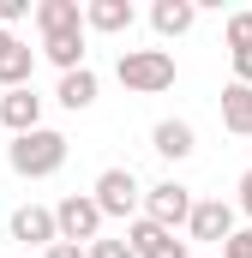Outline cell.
Listing matches in <instances>:
<instances>
[{
    "instance_id": "cell-15",
    "label": "cell",
    "mask_w": 252,
    "mask_h": 258,
    "mask_svg": "<svg viewBox=\"0 0 252 258\" xmlns=\"http://www.w3.org/2000/svg\"><path fill=\"white\" fill-rule=\"evenodd\" d=\"M42 54L66 72H84V30H60V36H42Z\"/></svg>"
},
{
    "instance_id": "cell-11",
    "label": "cell",
    "mask_w": 252,
    "mask_h": 258,
    "mask_svg": "<svg viewBox=\"0 0 252 258\" xmlns=\"http://www.w3.org/2000/svg\"><path fill=\"white\" fill-rule=\"evenodd\" d=\"M150 150H156V156H168V162H186L192 150H198V138H192L186 120H156V132H150Z\"/></svg>"
},
{
    "instance_id": "cell-21",
    "label": "cell",
    "mask_w": 252,
    "mask_h": 258,
    "mask_svg": "<svg viewBox=\"0 0 252 258\" xmlns=\"http://www.w3.org/2000/svg\"><path fill=\"white\" fill-rule=\"evenodd\" d=\"M24 12H30V0H0V30H12Z\"/></svg>"
},
{
    "instance_id": "cell-22",
    "label": "cell",
    "mask_w": 252,
    "mask_h": 258,
    "mask_svg": "<svg viewBox=\"0 0 252 258\" xmlns=\"http://www.w3.org/2000/svg\"><path fill=\"white\" fill-rule=\"evenodd\" d=\"M42 258H90V246H72V240H54Z\"/></svg>"
},
{
    "instance_id": "cell-19",
    "label": "cell",
    "mask_w": 252,
    "mask_h": 258,
    "mask_svg": "<svg viewBox=\"0 0 252 258\" xmlns=\"http://www.w3.org/2000/svg\"><path fill=\"white\" fill-rule=\"evenodd\" d=\"M222 258H252V228H234V240L222 246Z\"/></svg>"
},
{
    "instance_id": "cell-25",
    "label": "cell",
    "mask_w": 252,
    "mask_h": 258,
    "mask_svg": "<svg viewBox=\"0 0 252 258\" xmlns=\"http://www.w3.org/2000/svg\"><path fill=\"white\" fill-rule=\"evenodd\" d=\"M0 96H6V90H0Z\"/></svg>"
},
{
    "instance_id": "cell-10",
    "label": "cell",
    "mask_w": 252,
    "mask_h": 258,
    "mask_svg": "<svg viewBox=\"0 0 252 258\" xmlns=\"http://www.w3.org/2000/svg\"><path fill=\"white\" fill-rule=\"evenodd\" d=\"M0 126H12V138L42 132V96L36 90H6L0 96Z\"/></svg>"
},
{
    "instance_id": "cell-4",
    "label": "cell",
    "mask_w": 252,
    "mask_h": 258,
    "mask_svg": "<svg viewBox=\"0 0 252 258\" xmlns=\"http://www.w3.org/2000/svg\"><path fill=\"white\" fill-rule=\"evenodd\" d=\"M192 186H180V180H156V186H144V216L156 222V228H180V222H192Z\"/></svg>"
},
{
    "instance_id": "cell-1",
    "label": "cell",
    "mask_w": 252,
    "mask_h": 258,
    "mask_svg": "<svg viewBox=\"0 0 252 258\" xmlns=\"http://www.w3.org/2000/svg\"><path fill=\"white\" fill-rule=\"evenodd\" d=\"M6 162H12V174H24V180H48V174H60V162H66V138L54 126L24 132V138L6 144Z\"/></svg>"
},
{
    "instance_id": "cell-17",
    "label": "cell",
    "mask_w": 252,
    "mask_h": 258,
    "mask_svg": "<svg viewBox=\"0 0 252 258\" xmlns=\"http://www.w3.org/2000/svg\"><path fill=\"white\" fill-rule=\"evenodd\" d=\"M54 96H60V108H72V114L90 108V102H96V72H90V66H84V72H66Z\"/></svg>"
},
{
    "instance_id": "cell-24",
    "label": "cell",
    "mask_w": 252,
    "mask_h": 258,
    "mask_svg": "<svg viewBox=\"0 0 252 258\" xmlns=\"http://www.w3.org/2000/svg\"><path fill=\"white\" fill-rule=\"evenodd\" d=\"M240 210H246V216H252V168H246V174H240Z\"/></svg>"
},
{
    "instance_id": "cell-23",
    "label": "cell",
    "mask_w": 252,
    "mask_h": 258,
    "mask_svg": "<svg viewBox=\"0 0 252 258\" xmlns=\"http://www.w3.org/2000/svg\"><path fill=\"white\" fill-rule=\"evenodd\" d=\"M234 84H252V48L234 54Z\"/></svg>"
},
{
    "instance_id": "cell-13",
    "label": "cell",
    "mask_w": 252,
    "mask_h": 258,
    "mask_svg": "<svg viewBox=\"0 0 252 258\" xmlns=\"http://www.w3.org/2000/svg\"><path fill=\"white\" fill-rule=\"evenodd\" d=\"M36 30H42V36L84 30V6H78V0H42V6H36Z\"/></svg>"
},
{
    "instance_id": "cell-16",
    "label": "cell",
    "mask_w": 252,
    "mask_h": 258,
    "mask_svg": "<svg viewBox=\"0 0 252 258\" xmlns=\"http://www.w3.org/2000/svg\"><path fill=\"white\" fill-rule=\"evenodd\" d=\"M192 18H198V6L192 0H156L150 6V24H156V36H186Z\"/></svg>"
},
{
    "instance_id": "cell-12",
    "label": "cell",
    "mask_w": 252,
    "mask_h": 258,
    "mask_svg": "<svg viewBox=\"0 0 252 258\" xmlns=\"http://www.w3.org/2000/svg\"><path fill=\"white\" fill-rule=\"evenodd\" d=\"M222 126L234 138H252V84H222Z\"/></svg>"
},
{
    "instance_id": "cell-14",
    "label": "cell",
    "mask_w": 252,
    "mask_h": 258,
    "mask_svg": "<svg viewBox=\"0 0 252 258\" xmlns=\"http://www.w3.org/2000/svg\"><path fill=\"white\" fill-rule=\"evenodd\" d=\"M132 0H90L84 6V24L90 30H108V36H120V30H132Z\"/></svg>"
},
{
    "instance_id": "cell-3",
    "label": "cell",
    "mask_w": 252,
    "mask_h": 258,
    "mask_svg": "<svg viewBox=\"0 0 252 258\" xmlns=\"http://www.w3.org/2000/svg\"><path fill=\"white\" fill-rule=\"evenodd\" d=\"M54 222H60V240H72V246H96L102 240V204L90 192H66L60 204H54Z\"/></svg>"
},
{
    "instance_id": "cell-8",
    "label": "cell",
    "mask_w": 252,
    "mask_h": 258,
    "mask_svg": "<svg viewBox=\"0 0 252 258\" xmlns=\"http://www.w3.org/2000/svg\"><path fill=\"white\" fill-rule=\"evenodd\" d=\"M126 246H132L138 258H192V252H186V240H174V234H168V228H156L150 216H138V222H132Z\"/></svg>"
},
{
    "instance_id": "cell-20",
    "label": "cell",
    "mask_w": 252,
    "mask_h": 258,
    "mask_svg": "<svg viewBox=\"0 0 252 258\" xmlns=\"http://www.w3.org/2000/svg\"><path fill=\"white\" fill-rule=\"evenodd\" d=\"M90 258H138V252H132L126 240H96V246H90Z\"/></svg>"
},
{
    "instance_id": "cell-5",
    "label": "cell",
    "mask_w": 252,
    "mask_h": 258,
    "mask_svg": "<svg viewBox=\"0 0 252 258\" xmlns=\"http://www.w3.org/2000/svg\"><path fill=\"white\" fill-rule=\"evenodd\" d=\"M90 198L102 204V216H132V210H144V186H138L132 168H102Z\"/></svg>"
},
{
    "instance_id": "cell-9",
    "label": "cell",
    "mask_w": 252,
    "mask_h": 258,
    "mask_svg": "<svg viewBox=\"0 0 252 258\" xmlns=\"http://www.w3.org/2000/svg\"><path fill=\"white\" fill-rule=\"evenodd\" d=\"M192 240H216V246H228L234 240V204H222V198H204L198 210H192Z\"/></svg>"
},
{
    "instance_id": "cell-2",
    "label": "cell",
    "mask_w": 252,
    "mask_h": 258,
    "mask_svg": "<svg viewBox=\"0 0 252 258\" xmlns=\"http://www.w3.org/2000/svg\"><path fill=\"white\" fill-rule=\"evenodd\" d=\"M114 72H120L126 90L156 96V90H168V84H174V54H168V48H126Z\"/></svg>"
},
{
    "instance_id": "cell-6",
    "label": "cell",
    "mask_w": 252,
    "mask_h": 258,
    "mask_svg": "<svg viewBox=\"0 0 252 258\" xmlns=\"http://www.w3.org/2000/svg\"><path fill=\"white\" fill-rule=\"evenodd\" d=\"M30 72H36V48L12 30H0V90H30Z\"/></svg>"
},
{
    "instance_id": "cell-7",
    "label": "cell",
    "mask_w": 252,
    "mask_h": 258,
    "mask_svg": "<svg viewBox=\"0 0 252 258\" xmlns=\"http://www.w3.org/2000/svg\"><path fill=\"white\" fill-rule=\"evenodd\" d=\"M12 240H24V246H54V240H60L54 210H48V204H18V210H12Z\"/></svg>"
},
{
    "instance_id": "cell-18",
    "label": "cell",
    "mask_w": 252,
    "mask_h": 258,
    "mask_svg": "<svg viewBox=\"0 0 252 258\" xmlns=\"http://www.w3.org/2000/svg\"><path fill=\"white\" fill-rule=\"evenodd\" d=\"M240 48H252V12L228 18V54H240Z\"/></svg>"
}]
</instances>
